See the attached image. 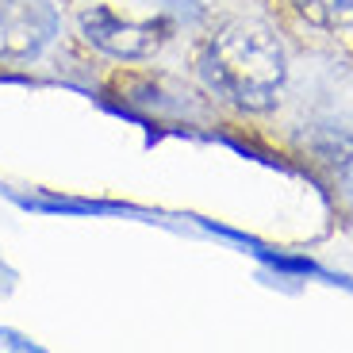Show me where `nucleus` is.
<instances>
[{
    "instance_id": "nucleus-3",
    "label": "nucleus",
    "mask_w": 353,
    "mask_h": 353,
    "mask_svg": "<svg viewBox=\"0 0 353 353\" xmlns=\"http://www.w3.org/2000/svg\"><path fill=\"white\" fill-rule=\"evenodd\" d=\"M54 19L46 0H0V62L31 58L50 43Z\"/></svg>"
},
{
    "instance_id": "nucleus-1",
    "label": "nucleus",
    "mask_w": 353,
    "mask_h": 353,
    "mask_svg": "<svg viewBox=\"0 0 353 353\" xmlns=\"http://www.w3.org/2000/svg\"><path fill=\"white\" fill-rule=\"evenodd\" d=\"M203 81L215 88L230 104L250 108V112H265L273 108L284 88V46L281 39L261 23H227L219 27V35L203 50Z\"/></svg>"
},
{
    "instance_id": "nucleus-4",
    "label": "nucleus",
    "mask_w": 353,
    "mask_h": 353,
    "mask_svg": "<svg viewBox=\"0 0 353 353\" xmlns=\"http://www.w3.org/2000/svg\"><path fill=\"white\" fill-rule=\"evenodd\" d=\"M292 4L319 27H353V0H292Z\"/></svg>"
},
{
    "instance_id": "nucleus-2",
    "label": "nucleus",
    "mask_w": 353,
    "mask_h": 353,
    "mask_svg": "<svg viewBox=\"0 0 353 353\" xmlns=\"http://www.w3.org/2000/svg\"><path fill=\"white\" fill-rule=\"evenodd\" d=\"M81 35L115 58H150L173 39V19L165 16H119L112 8L81 12Z\"/></svg>"
}]
</instances>
